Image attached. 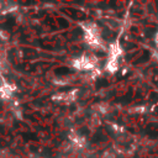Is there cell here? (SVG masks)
<instances>
[{"instance_id": "6da1fadb", "label": "cell", "mask_w": 158, "mask_h": 158, "mask_svg": "<svg viewBox=\"0 0 158 158\" xmlns=\"http://www.w3.org/2000/svg\"><path fill=\"white\" fill-rule=\"evenodd\" d=\"M74 65H75L77 68H79V69H86V68H90V67H91V63L89 62L88 58L81 57V58H79V59H77V60L74 62Z\"/></svg>"}, {"instance_id": "7a4b0ae2", "label": "cell", "mask_w": 158, "mask_h": 158, "mask_svg": "<svg viewBox=\"0 0 158 158\" xmlns=\"http://www.w3.org/2000/svg\"><path fill=\"white\" fill-rule=\"evenodd\" d=\"M11 93H12V89H10L7 85L1 86V89H0V94H1L4 98H9V96L11 95Z\"/></svg>"}, {"instance_id": "3957f363", "label": "cell", "mask_w": 158, "mask_h": 158, "mask_svg": "<svg viewBox=\"0 0 158 158\" xmlns=\"http://www.w3.org/2000/svg\"><path fill=\"white\" fill-rule=\"evenodd\" d=\"M107 69L109 70H111V72H114V70H116L117 69V63H116V59H110V62L107 63Z\"/></svg>"}, {"instance_id": "277c9868", "label": "cell", "mask_w": 158, "mask_h": 158, "mask_svg": "<svg viewBox=\"0 0 158 158\" xmlns=\"http://www.w3.org/2000/svg\"><path fill=\"white\" fill-rule=\"evenodd\" d=\"M156 42H157V44H158V33H157V36H156Z\"/></svg>"}]
</instances>
